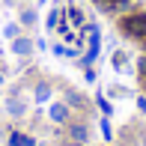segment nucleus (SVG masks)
<instances>
[{"label":"nucleus","instance_id":"nucleus-14","mask_svg":"<svg viewBox=\"0 0 146 146\" xmlns=\"http://www.w3.org/2000/svg\"><path fill=\"white\" fill-rule=\"evenodd\" d=\"M92 3H98V6H104V9H110V6H116V0H92Z\"/></svg>","mask_w":146,"mask_h":146},{"label":"nucleus","instance_id":"nucleus-16","mask_svg":"<svg viewBox=\"0 0 146 146\" xmlns=\"http://www.w3.org/2000/svg\"><path fill=\"white\" fill-rule=\"evenodd\" d=\"M137 108H140V110H143V113H146V98H143V96H140V98H137Z\"/></svg>","mask_w":146,"mask_h":146},{"label":"nucleus","instance_id":"nucleus-10","mask_svg":"<svg viewBox=\"0 0 146 146\" xmlns=\"http://www.w3.org/2000/svg\"><path fill=\"white\" fill-rule=\"evenodd\" d=\"M9 143H12V146H33V137H27V134H18V131H15V134L9 137Z\"/></svg>","mask_w":146,"mask_h":146},{"label":"nucleus","instance_id":"nucleus-11","mask_svg":"<svg viewBox=\"0 0 146 146\" xmlns=\"http://www.w3.org/2000/svg\"><path fill=\"white\" fill-rule=\"evenodd\" d=\"M66 104H69V108H84V96H78V92H69V96H66Z\"/></svg>","mask_w":146,"mask_h":146},{"label":"nucleus","instance_id":"nucleus-5","mask_svg":"<svg viewBox=\"0 0 146 146\" xmlns=\"http://www.w3.org/2000/svg\"><path fill=\"white\" fill-rule=\"evenodd\" d=\"M33 39H27V36H18V39H12V51H15L18 57H27V54H33Z\"/></svg>","mask_w":146,"mask_h":146},{"label":"nucleus","instance_id":"nucleus-19","mask_svg":"<svg viewBox=\"0 0 146 146\" xmlns=\"http://www.w3.org/2000/svg\"><path fill=\"white\" fill-rule=\"evenodd\" d=\"M0 84H3V72H0Z\"/></svg>","mask_w":146,"mask_h":146},{"label":"nucleus","instance_id":"nucleus-15","mask_svg":"<svg viewBox=\"0 0 146 146\" xmlns=\"http://www.w3.org/2000/svg\"><path fill=\"white\" fill-rule=\"evenodd\" d=\"M137 69H140V75L146 78V57H140V63H137Z\"/></svg>","mask_w":146,"mask_h":146},{"label":"nucleus","instance_id":"nucleus-7","mask_svg":"<svg viewBox=\"0 0 146 146\" xmlns=\"http://www.w3.org/2000/svg\"><path fill=\"white\" fill-rule=\"evenodd\" d=\"M36 21H39V12L33 9V6H27V9H21V27H33Z\"/></svg>","mask_w":146,"mask_h":146},{"label":"nucleus","instance_id":"nucleus-3","mask_svg":"<svg viewBox=\"0 0 146 146\" xmlns=\"http://www.w3.org/2000/svg\"><path fill=\"white\" fill-rule=\"evenodd\" d=\"M63 18H66V24H63V27H84V24H87V15H84V9H78L75 3H72V6H66Z\"/></svg>","mask_w":146,"mask_h":146},{"label":"nucleus","instance_id":"nucleus-2","mask_svg":"<svg viewBox=\"0 0 146 146\" xmlns=\"http://www.w3.org/2000/svg\"><path fill=\"white\" fill-rule=\"evenodd\" d=\"M69 116H72V110H69V104H66V102H54V104L48 108V119H51V122H57V125L69 122Z\"/></svg>","mask_w":146,"mask_h":146},{"label":"nucleus","instance_id":"nucleus-13","mask_svg":"<svg viewBox=\"0 0 146 146\" xmlns=\"http://www.w3.org/2000/svg\"><path fill=\"white\" fill-rule=\"evenodd\" d=\"M113 66H116V69H122V66H125V54H122V51H116V54H113Z\"/></svg>","mask_w":146,"mask_h":146},{"label":"nucleus","instance_id":"nucleus-4","mask_svg":"<svg viewBox=\"0 0 146 146\" xmlns=\"http://www.w3.org/2000/svg\"><path fill=\"white\" fill-rule=\"evenodd\" d=\"M6 113H9V116H15V119H21L24 113H27V104H24V98H21V96L6 98Z\"/></svg>","mask_w":146,"mask_h":146},{"label":"nucleus","instance_id":"nucleus-1","mask_svg":"<svg viewBox=\"0 0 146 146\" xmlns=\"http://www.w3.org/2000/svg\"><path fill=\"white\" fill-rule=\"evenodd\" d=\"M119 27H122V33H128L134 39H146V15L143 12H131V15L119 18Z\"/></svg>","mask_w":146,"mask_h":146},{"label":"nucleus","instance_id":"nucleus-20","mask_svg":"<svg viewBox=\"0 0 146 146\" xmlns=\"http://www.w3.org/2000/svg\"><path fill=\"white\" fill-rule=\"evenodd\" d=\"M39 3H48V0H39Z\"/></svg>","mask_w":146,"mask_h":146},{"label":"nucleus","instance_id":"nucleus-8","mask_svg":"<svg viewBox=\"0 0 146 146\" xmlns=\"http://www.w3.org/2000/svg\"><path fill=\"white\" fill-rule=\"evenodd\" d=\"M33 96H36V102H48V98H51V87H48V84H36V90H33Z\"/></svg>","mask_w":146,"mask_h":146},{"label":"nucleus","instance_id":"nucleus-17","mask_svg":"<svg viewBox=\"0 0 146 146\" xmlns=\"http://www.w3.org/2000/svg\"><path fill=\"white\" fill-rule=\"evenodd\" d=\"M69 146H84V143H78V140H72V143H69Z\"/></svg>","mask_w":146,"mask_h":146},{"label":"nucleus","instance_id":"nucleus-18","mask_svg":"<svg viewBox=\"0 0 146 146\" xmlns=\"http://www.w3.org/2000/svg\"><path fill=\"white\" fill-rule=\"evenodd\" d=\"M140 140H143V146H146V131H143V137H140Z\"/></svg>","mask_w":146,"mask_h":146},{"label":"nucleus","instance_id":"nucleus-21","mask_svg":"<svg viewBox=\"0 0 146 146\" xmlns=\"http://www.w3.org/2000/svg\"><path fill=\"white\" fill-rule=\"evenodd\" d=\"M116 3H119V0H116ZM122 3H128V0H122Z\"/></svg>","mask_w":146,"mask_h":146},{"label":"nucleus","instance_id":"nucleus-6","mask_svg":"<svg viewBox=\"0 0 146 146\" xmlns=\"http://www.w3.org/2000/svg\"><path fill=\"white\" fill-rule=\"evenodd\" d=\"M87 137H90V131H87V125H84V122H72V125H69V140L87 143Z\"/></svg>","mask_w":146,"mask_h":146},{"label":"nucleus","instance_id":"nucleus-12","mask_svg":"<svg viewBox=\"0 0 146 146\" xmlns=\"http://www.w3.org/2000/svg\"><path fill=\"white\" fill-rule=\"evenodd\" d=\"M3 33H6V39H18L21 36V24H6Z\"/></svg>","mask_w":146,"mask_h":146},{"label":"nucleus","instance_id":"nucleus-9","mask_svg":"<svg viewBox=\"0 0 146 146\" xmlns=\"http://www.w3.org/2000/svg\"><path fill=\"white\" fill-rule=\"evenodd\" d=\"M60 18H63V12H60V9H51V12H48V21H45V24H48V30H57V27H60Z\"/></svg>","mask_w":146,"mask_h":146}]
</instances>
